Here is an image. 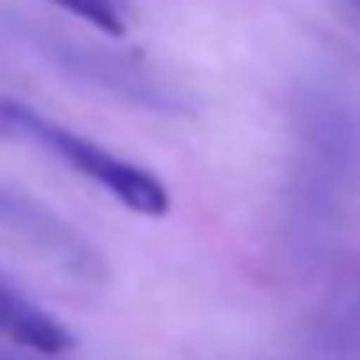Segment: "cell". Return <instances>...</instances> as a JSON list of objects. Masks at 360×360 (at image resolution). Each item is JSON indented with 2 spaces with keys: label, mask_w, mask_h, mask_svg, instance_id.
Instances as JSON below:
<instances>
[{
  "label": "cell",
  "mask_w": 360,
  "mask_h": 360,
  "mask_svg": "<svg viewBox=\"0 0 360 360\" xmlns=\"http://www.w3.org/2000/svg\"><path fill=\"white\" fill-rule=\"evenodd\" d=\"M0 120H4V128H12V132L35 140L39 148H47L55 159H63L70 171H78L82 179L101 186L105 194H112L128 213H140V217H167L171 213V190L148 167L132 163V159L109 151L105 143L43 117L39 109H32L24 101L0 97Z\"/></svg>",
  "instance_id": "cell-1"
},
{
  "label": "cell",
  "mask_w": 360,
  "mask_h": 360,
  "mask_svg": "<svg viewBox=\"0 0 360 360\" xmlns=\"http://www.w3.org/2000/svg\"><path fill=\"white\" fill-rule=\"evenodd\" d=\"M0 337H8L12 345L35 356H63L74 349L70 329L51 310H43L32 295H24L4 271H0Z\"/></svg>",
  "instance_id": "cell-2"
},
{
  "label": "cell",
  "mask_w": 360,
  "mask_h": 360,
  "mask_svg": "<svg viewBox=\"0 0 360 360\" xmlns=\"http://www.w3.org/2000/svg\"><path fill=\"white\" fill-rule=\"evenodd\" d=\"M0 225L12 229V233H20V236H32V240L39 244V248H47L51 256H63L74 271H78L82 264H94V256L86 252V244H82L51 210L27 202L24 194L0 190Z\"/></svg>",
  "instance_id": "cell-3"
},
{
  "label": "cell",
  "mask_w": 360,
  "mask_h": 360,
  "mask_svg": "<svg viewBox=\"0 0 360 360\" xmlns=\"http://www.w3.org/2000/svg\"><path fill=\"white\" fill-rule=\"evenodd\" d=\"M51 4H58L63 12L78 16L82 24H89L94 32L109 35V39H120L128 32V16L120 0H51Z\"/></svg>",
  "instance_id": "cell-4"
},
{
  "label": "cell",
  "mask_w": 360,
  "mask_h": 360,
  "mask_svg": "<svg viewBox=\"0 0 360 360\" xmlns=\"http://www.w3.org/2000/svg\"><path fill=\"white\" fill-rule=\"evenodd\" d=\"M27 356H35V352H27V349H20V345H12L8 337H0V360H27Z\"/></svg>",
  "instance_id": "cell-5"
},
{
  "label": "cell",
  "mask_w": 360,
  "mask_h": 360,
  "mask_svg": "<svg viewBox=\"0 0 360 360\" xmlns=\"http://www.w3.org/2000/svg\"><path fill=\"white\" fill-rule=\"evenodd\" d=\"M352 326H356V333H360V283L352 287Z\"/></svg>",
  "instance_id": "cell-6"
},
{
  "label": "cell",
  "mask_w": 360,
  "mask_h": 360,
  "mask_svg": "<svg viewBox=\"0 0 360 360\" xmlns=\"http://www.w3.org/2000/svg\"><path fill=\"white\" fill-rule=\"evenodd\" d=\"M4 132H8V128H4V120H0V136H4Z\"/></svg>",
  "instance_id": "cell-7"
}]
</instances>
